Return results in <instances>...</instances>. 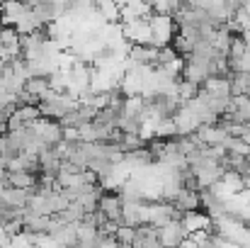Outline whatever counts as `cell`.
Segmentation results:
<instances>
[{
  "instance_id": "cell-1",
  "label": "cell",
  "mask_w": 250,
  "mask_h": 248,
  "mask_svg": "<svg viewBox=\"0 0 250 248\" xmlns=\"http://www.w3.org/2000/svg\"><path fill=\"white\" fill-rule=\"evenodd\" d=\"M148 24H151V44L153 46L170 44L172 34L177 32V24H175L172 15H167V12H151Z\"/></svg>"
},
{
  "instance_id": "cell-2",
  "label": "cell",
  "mask_w": 250,
  "mask_h": 248,
  "mask_svg": "<svg viewBox=\"0 0 250 248\" xmlns=\"http://www.w3.org/2000/svg\"><path fill=\"white\" fill-rule=\"evenodd\" d=\"M122 24V34L129 44H151V24L148 17L141 20H131V22H119Z\"/></svg>"
},
{
  "instance_id": "cell-3",
  "label": "cell",
  "mask_w": 250,
  "mask_h": 248,
  "mask_svg": "<svg viewBox=\"0 0 250 248\" xmlns=\"http://www.w3.org/2000/svg\"><path fill=\"white\" fill-rule=\"evenodd\" d=\"M97 209H102L107 219H112V222H122L124 200H122V195H119V192H100Z\"/></svg>"
},
{
  "instance_id": "cell-4",
  "label": "cell",
  "mask_w": 250,
  "mask_h": 248,
  "mask_svg": "<svg viewBox=\"0 0 250 248\" xmlns=\"http://www.w3.org/2000/svg\"><path fill=\"white\" fill-rule=\"evenodd\" d=\"M5 182L12 187H34L37 173L32 170H5Z\"/></svg>"
},
{
  "instance_id": "cell-5",
  "label": "cell",
  "mask_w": 250,
  "mask_h": 248,
  "mask_svg": "<svg viewBox=\"0 0 250 248\" xmlns=\"http://www.w3.org/2000/svg\"><path fill=\"white\" fill-rule=\"evenodd\" d=\"M114 236H117V244L119 246H129L134 241V226L131 224H119L117 231H114Z\"/></svg>"
},
{
  "instance_id": "cell-6",
  "label": "cell",
  "mask_w": 250,
  "mask_h": 248,
  "mask_svg": "<svg viewBox=\"0 0 250 248\" xmlns=\"http://www.w3.org/2000/svg\"><path fill=\"white\" fill-rule=\"evenodd\" d=\"M0 2H7V0H0Z\"/></svg>"
}]
</instances>
